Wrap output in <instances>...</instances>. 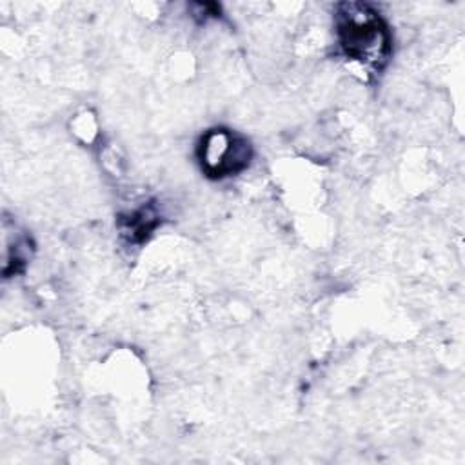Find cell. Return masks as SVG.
<instances>
[{
	"mask_svg": "<svg viewBox=\"0 0 465 465\" xmlns=\"http://www.w3.org/2000/svg\"><path fill=\"white\" fill-rule=\"evenodd\" d=\"M334 33L345 58L378 73L392 53V35L372 5L341 2L334 7Z\"/></svg>",
	"mask_w": 465,
	"mask_h": 465,
	"instance_id": "cell-1",
	"label": "cell"
},
{
	"mask_svg": "<svg viewBox=\"0 0 465 465\" xmlns=\"http://www.w3.org/2000/svg\"><path fill=\"white\" fill-rule=\"evenodd\" d=\"M252 158V147L242 134L214 127L202 134L198 160L202 171L211 178H225L242 173Z\"/></svg>",
	"mask_w": 465,
	"mask_h": 465,
	"instance_id": "cell-2",
	"label": "cell"
}]
</instances>
